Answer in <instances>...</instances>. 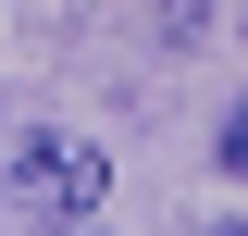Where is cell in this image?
<instances>
[{
    "label": "cell",
    "instance_id": "2",
    "mask_svg": "<svg viewBox=\"0 0 248 236\" xmlns=\"http://www.w3.org/2000/svg\"><path fill=\"white\" fill-rule=\"evenodd\" d=\"M211 149H223V174L248 186V100H223V137H211Z\"/></svg>",
    "mask_w": 248,
    "mask_h": 236
},
{
    "label": "cell",
    "instance_id": "1",
    "mask_svg": "<svg viewBox=\"0 0 248 236\" xmlns=\"http://www.w3.org/2000/svg\"><path fill=\"white\" fill-rule=\"evenodd\" d=\"M13 186H25L37 211H62V224H87V211L112 199V162H99L87 137H62V124H25V149H13Z\"/></svg>",
    "mask_w": 248,
    "mask_h": 236
}]
</instances>
